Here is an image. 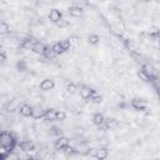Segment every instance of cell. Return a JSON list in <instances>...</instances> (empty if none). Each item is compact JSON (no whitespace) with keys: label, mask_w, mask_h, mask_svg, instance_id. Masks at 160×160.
Segmentation results:
<instances>
[{"label":"cell","mask_w":160,"mask_h":160,"mask_svg":"<svg viewBox=\"0 0 160 160\" xmlns=\"http://www.w3.org/2000/svg\"><path fill=\"white\" fill-rule=\"evenodd\" d=\"M69 143H70V140L68 139V138H65V136H60V138H58V139L55 140V143H54V148H55L56 150L65 149L68 145H69Z\"/></svg>","instance_id":"1"},{"label":"cell","mask_w":160,"mask_h":160,"mask_svg":"<svg viewBox=\"0 0 160 160\" xmlns=\"http://www.w3.org/2000/svg\"><path fill=\"white\" fill-rule=\"evenodd\" d=\"M93 94H94V90L90 89V88H88V86H83V88L80 89V96H81L84 100L91 99Z\"/></svg>","instance_id":"2"},{"label":"cell","mask_w":160,"mask_h":160,"mask_svg":"<svg viewBox=\"0 0 160 160\" xmlns=\"http://www.w3.org/2000/svg\"><path fill=\"white\" fill-rule=\"evenodd\" d=\"M19 111H20V114H21L23 117H31L33 115V108L30 105H28V104L20 105Z\"/></svg>","instance_id":"3"},{"label":"cell","mask_w":160,"mask_h":160,"mask_svg":"<svg viewBox=\"0 0 160 160\" xmlns=\"http://www.w3.org/2000/svg\"><path fill=\"white\" fill-rule=\"evenodd\" d=\"M54 86H55V84H54V81L50 80V79H45V80H43V81L40 83V89L44 90V91L51 90Z\"/></svg>","instance_id":"4"},{"label":"cell","mask_w":160,"mask_h":160,"mask_svg":"<svg viewBox=\"0 0 160 160\" xmlns=\"http://www.w3.org/2000/svg\"><path fill=\"white\" fill-rule=\"evenodd\" d=\"M131 106L136 110H144L146 108V103L142 99H133L131 101Z\"/></svg>","instance_id":"5"},{"label":"cell","mask_w":160,"mask_h":160,"mask_svg":"<svg viewBox=\"0 0 160 160\" xmlns=\"http://www.w3.org/2000/svg\"><path fill=\"white\" fill-rule=\"evenodd\" d=\"M93 155L96 158V159H106L108 156H109V151H108V149H104V148H101V149H96V150H94V153H93Z\"/></svg>","instance_id":"6"},{"label":"cell","mask_w":160,"mask_h":160,"mask_svg":"<svg viewBox=\"0 0 160 160\" xmlns=\"http://www.w3.org/2000/svg\"><path fill=\"white\" fill-rule=\"evenodd\" d=\"M44 118L47 119V120H50V121L56 120V118H58V110H54V109H48V110H45V115H44Z\"/></svg>","instance_id":"7"},{"label":"cell","mask_w":160,"mask_h":160,"mask_svg":"<svg viewBox=\"0 0 160 160\" xmlns=\"http://www.w3.org/2000/svg\"><path fill=\"white\" fill-rule=\"evenodd\" d=\"M49 19H50L51 21H54V23H58V21L61 19V13H60L58 9H53V10L50 11V14H49Z\"/></svg>","instance_id":"8"},{"label":"cell","mask_w":160,"mask_h":160,"mask_svg":"<svg viewBox=\"0 0 160 160\" xmlns=\"http://www.w3.org/2000/svg\"><path fill=\"white\" fill-rule=\"evenodd\" d=\"M18 108H20V103H19L18 99H13V100H10V101L8 103V105H6L8 111H14V110H16Z\"/></svg>","instance_id":"9"},{"label":"cell","mask_w":160,"mask_h":160,"mask_svg":"<svg viewBox=\"0 0 160 160\" xmlns=\"http://www.w3.org/2000/svg\"><path fill=\"white\" fill-rule=\"evenodd\" d=\"M69 14L72 15V16H74V18H78V16H80L81 14H83V10H81V8H79V6H72V8H69Z\"/></svg>","instance_id":"10"},{"label":"cell","mask_w":160,"mask_h":160,"mask_svg":"<svg viewBox=\"0 0 160 160\" xmlns=\"http://www.w3.org/2000/svg\"><path fill=\"white\" fill-rule=\"evenodd\" d=\"M45 115V110H43L41 108H36V109H33V118L35 119H40V118H44Z\"/></svg>","instance_id":"11"},{"label":"cell","mask_w":160,"mask_h":160,"mask_svg":"<svg viewBox=\"0 0 160 160\" xmlns=\"http://www.w3.org/2000/svg\"><path fill=\"white\" fill-rule=\"evenodd\" d=\"M93 121H94V124H96V125H101V124H104V121H105V118H104V115H103V114H100V113H96L95 115L93 117Z\"/></svg>","instance_id":"12"},{"label":"cell","mask_w":160,"mask_h":160,"mask_svg":"<svg viewBox=\"0 0 160 160\" xmlns=\"http://www.w3.org/2000/svg\"><path fill=\"white\" fill-rule=\"evenodd\" d=\"M45 56H47L48 59H53L56 54L54 53V50H53V48H50V47H45V49H44V53H43Z\"/></svg>","instance_id":"13"},{"label":"cell","mask_w":160,"mask_h":160,"mask_svg":"<svg viewBox=\"0 0 160 160\" xmlns=\"http://www.w3.org/2000/svg\"><path fill=\"white\" fill-rule=\"evenodd\" d=\"M44 49H45V47H43L40 43H35L33 47H31V50L35 51V53H38V54H43V53H44Z\"/></svg>","instance_id":"14"},{"label":"cell","mask_w":160,"mask_h":160,"mask_svg":"<svg viewBox=\"0 0 160 160\" xmlns=\"http://www.w3.org/2000/svg\"><path fill=\"white\" fill-rule=\"evenodd\" d=\"M51 48H53V50H54L55 54H63V53L65 51V50L63 49V47H61V44H60V43H55Z\"/></svg>","instance_id":"15"},{"label":"cell","mask_w":160,"mask_h":160,"mask_svg":"<svg viewBox=\"0 0 160 160\" xmlns=\"http://www.w3.org/2000/svg\"><path fill=\"white\" fill-rule=\"evenodd\" d=\"M143 70H144L145 73H148L150 78H151L153 74H154V68H153L150 64H144V65H143Z\"/></svg>","instance_id":"16"},{"label":"cell","mask_w":160,"mask_h":160,"mask_svg":"<svg viewBox=\"0 0 160 160\" xmlns=\"http://www.w3.org/2000/svg\"><path fill=\"white\" fill-rule=\"evenodd\" d=\"M60 44H61V47H63V49H64L65 51H66V50H69L70 47H72L70 40H63V41H60Z\"/></svg>","instance_id":"17"},{"label":"cell","mask_w":160,"mask_h":160,"mask_svg":"<svg viewBox=\"0 0 160 160\" xmlns=\"http://www.w3.org/2000/svg\"><path fill=\"white\" fill-rule=\"evenodd\" d=\"M139 76H140V78H142L144 81H149V80H150V76H149V74H148V73H145L143 69L139 72Z\"/></svg>","instance_id":"18"},{"label":"cell","mask_w":160,"mask_h":160,"mask_svg":"<svg viewBox=\"0 0 160 160\" xmlns=\"http://www.w3.org/2000/svg\"><path fill=\"white\" fill-rule=\"evenodd\" d=\"M89 43H90V44H98V43H99V36L95 35V34L90 35V36H89Z\"/></svg>","instance_id":"19"},{"label":"cell","mask_w":160,"mask_h":160,"mask_svg":"<svg viewBox=\"0 0 160 160\" xmlns=\"http://www.w3.org/2000/svg\"><path fill=\"white\" fill-rule=\"evenodd\" d=\"M58 27H60V28H65V27H68L69 25V23H68V20H65V19H60L58 23Z\"/></svg>","instance_id":"20"},{"label":"cell","mask_w":160,"mask_h":160,"mask_svg":"<svg viewBox=\"0 0 160 160\" xmlns=\"http://www.w3.org/2000/svg\"><path fill=\"white\" fill-rule=\"evenodd\" d=\"M66 119V114L64 111H58V118L56 120H65Z\"/></svg>","instance_id":"21"},{"label":"cell","mask_w":160,"mask_h":160,"mask_svg":"<svg viewBox=\"0 0 160 160\" xmlns=\"http://www.w3.org/2000/svg\"><path fill=\"white\" fill-rule=\"evenodd\" d=\"M66 86H68V90L72 91V93H74V91H75V85L73 83H68Z\"/></svg>","instance_id":"22"},{"label":"cell","mask_w":160,"mask_h":160,"mask_svg":"<svg viewBox=\"0 0 160 160\" xmlns=\"http://www.w3.org/2000/svg\"><path fill=\"white\" fill-rule=\"evenodd\" d=\"M8 29H9V28H8V25L5 24V23H2V28H0L2 33H3V34H5V33L8 31Z\"/></svg>","instance_id":"23"},{"label":"cell","mask_w":160,"mask_h":160,"mask_svg":"<svg viewBox=\"0 0 160 160\" xmlns=\"http://www.w3.org/2000/svg\"><path fill=\"white\" fill-rule=\"evenodd\" d=\"M155 2H156V3H159V4H160V0H155Z\"/></svg>","instance_id":"24"},{"label":"cell","mask_w":160,"mask_h":160,"mask_svg":"<svg viewBox=\"0 0 160 160\" xmlns=\"http://www.w3.org/2000/svg\"><path fill=\"white\" fill-rule=\"evenodd\" d=\"M143 2H144V0H143Z\"/></svg>","instance_id":"25"}]
</instances>
